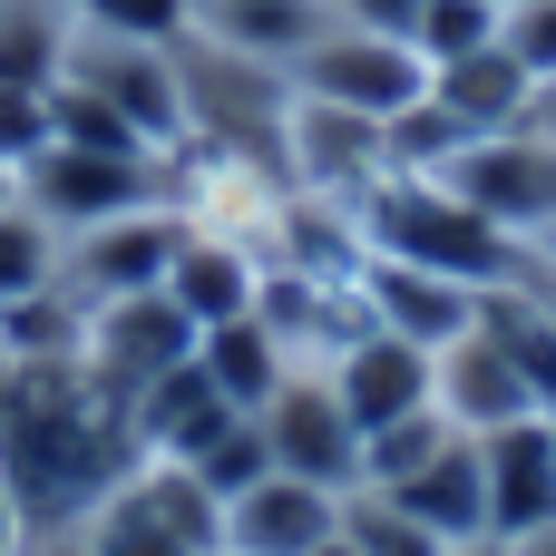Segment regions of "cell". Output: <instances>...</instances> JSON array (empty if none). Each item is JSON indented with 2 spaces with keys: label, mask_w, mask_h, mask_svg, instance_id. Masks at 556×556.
Wrapping results in <instances>:
<instances>
[{
  "label": "cell",
  "mask_w": 556,
  "mask_h": 556,
  "mask_svg": "<svg viewBox=\"0 0 556 556\" xmlns=\"http://www.w3.org/2000/svg\"><path fill=\"white\" fill-rule=\"evenodd\" d=\"M342 215H352L362 254L450 274V283H469V293H508V283L538 274V254H528L508 225H489V215H479L450 176H430V166H391V176H371Z\"/></svg>",
  "instance_id": "obj_1"
},
{
  "label": "cell",
  "mask_w": 556,
  "mask_h": 556,
  "mask_svg": "<svg viewBox=\"0 0 556 556\" xmlns=\"http://www.w3.org/2000/svg\"><path fill=\"white\" fill-rule=\"evenodd\" d=\"M78 88H98L156 156H176L195 137L186 117V39H117V29H68V68Z\"/></svg>",
  "instance_id": "obj_2"
},
{
  "label": "cell",
  "mask_w": 556,
  "mask_h": 556,
  "mask_svg": "<svg viewBox=\"0 0 556 556\" xmlns=\"http://www.w3.org/2000/svg\"><path fill=\"white\" fill-rule=\"evenodd\" d=\"M303 98H323V108H352V117H371V127H401L420 98H430V59L401 39V29H342V20H323V39L283 68Z\"/></svg>",
  "instance_id": "obj_3"
},
{
  "label": "cell",
  "mask_w": 556,
  "mask_h": 556,
  "mask_svg": "<svg viewBox=\"0 0 556 556\" xmlns=\"http://www.w3.org/2000/svg\"><path fill=\"white\" fill-rule=\"evenodd\" d=\"M176 362H195V323H186L166 293L88 303V323H78V381H88L98 401H117V410L137 420V391H147L156 371H176Z\"/></svg>",
  "instance_id": "obj_4"
},
{
  "label": "cell",
  "mask_w": 556,
  "mask_h": 556,
  "mask_svg": "<svg viewBox=\"0 0 556 556\" xmlns=\"http://www.w3.org/2000/svg\"><path fill=\"white\" fill-rule=\"evenodd\" d=\"M186 205L176 195H156V205H127V215H108V225H78L68 235V254H59V283H68V303L88 313V303H127V293H156L166 283V264H176V244H186Z\"/></svg>",
  "instance_id": "obj_5"
},
{
  "label": "cell",
  "mask_w": 556,
  "mask_h": 556,
  "mask_svg": "<svg viewBox=\"0 0 556 556\" xmlns=\"http://www.w3.org/2000/svg\"><path fill=\"white\" fill-rule=\"evenodd\" d=\"M20 195L59 225V235H78V225H108V215H127V205H156V195H176V176H166V156H98V147H39L29 166H20Z\"/></svg>",
  "instance_id": "obj_6"
},
{
  "label": "cell",
  "mask_w": 556,
  "mask_h": 556,
  "mask_svg": "<svg viewBox=\"0 0 556 556\" xmlns=\"http://www.w3.org/2000/svg\"><path fill=\"white\" fill-rule=\"evenodd\" d=\"M430 176H450L489 225H508L518 244H538L556 225V137L538 127H498V137H469L450 166H430Z\"/></svg>",
  "instance_id": "obj_7"
},
{
  "label": "cell",
  "mask_w": 556,
  "mask_h": 556,
  "mask_svg": "<svg viewBox=\"0 0 556 556\" xmlns=\"http://www.w3.org/2000/svg\"><path fill=\"white\" fill-rule=\"evenodd\" d=\"M254 420H264L283 479H313V489H342V498L362 489V430H352L342 391L323 381V362H293V381H283Z\"/></svg>",
  "instance_id": "obj_8"
},
{
  "label": "cell",
  "mask_w": 556,
  "mask_h": 556,
  "mask_svg": "<svg viewBox=\"0 0 556 556\" xmlns=\"http://www.w3.org/2000/svg\"><path fill=\"white\" fill-rule=\"evenodd\" d=\"M323 381L342 391V410H352V430L371 440V430H391V420H410V410H430V381H440V352H420V342H401V332H381V323H362L332 362H323Z\"/></svg>",
  "instance_id": "obj_9"
},
{
  "label": "cell",
  "mask_w": 556,
  "mask_h": 556,
  "mask_svg": "<svg viewBox=\"0 0 556 556\" xmlns=\"http://www.w3.org/2000/svg\"><path fill=\"white\" fill-rule=\"evenodd\" d=\"M352 293H362V313H371L381 332H401V342H420V352H450L459 332H479V303H489V293H469V283H450V274H420V264H391V254H362Z\"/></svg>",
  "instance_id": "obj_10"
},
{
  "label": "cell",
  "mask_w": 556,
  "mask_h": 556,
  "mask_svg": "<svg viewBox=\"0 0 556 556\" xmlns=\"http://www.w3.org/2000/svg\"><path fill=\"white\" fill-rule=\"evenodd\" d=\"M430 401L479 440V430H508V420H538V391H528V371H518V352L489 332V313H479V332H459L450 352H440V381H430Z\"/></svg>",
  "instance_id": "obj_11"
},
{
  "label": "cell",
  "mask_w": 556,
  "mask_h": 556,
  "mask_svg": "<svg viewBox=\"0 0 556 556\" xmlns=\"http://www.w3.org/2000/svg\"><path fill=\"white\" fill-rule=\"evenodd\" d=\"M479 469H489V538H528L556 518V420H508V430H479Z\"/></svg>",
  "instance_id": "obj_12"
},
{
  "label": "cell",
  "mask_w": 556,
  "mask_h": 556,
  "mask_svg": "<svg viewBox=\"0 0 556 556\" xmlns=\"http://www.w3.org/2000/svg\"><path fill=\"white\" fill-rule=\"evenodd\" d=\"M342 528V489H313V479H254L244 498H225V547L235 556H313Z\"/></svg>",
  "instance_id": "obj_13"
},
{
  "label": "cell",
  "mask_w": 556,
  "mask_h": 556,
  "mask_svg": "<svg viewBox=\"0 0 556 556\" xmlns=\"http://www.w3.org/2000/svg\"><path fill=\"white\" fill-rule=\"evenodd\" d=\"M254 283H264V254L244 244V235H225V225H186V244H176V264H166V303L205 332V323H235V313H254Z\"/></svg>",
  "instance_id": "obj_14"
},
{
  "label": "cell",
  "mask_w": 556,
  "mask_h": 556,
  "mask_svg": "<svg viewBox=\"0 0 556 556\" xmlns=\"http://www.w3.org/2000/svg\"><path fill=\"white\" fill-rule=\"evenodd\" d=\"M430 108H440V117H459V137H498V127H528L538 78L508 59V39H489V49H469V59H440V68H430Z\"/></svg>",
  "instance_id": "obj_15"
},
{
  "label": "cell",
  "mask_w": 556,
  "mask_h": 556,
  "mask_svg": "<svg viewBox=\"0 0 556 556\" xmlns=\"http://www.w3.org/2000/svg\"><path fill=\"white\" fill-rule=\"evenodd\" d=\"M323 20H332L323 0H195V39L254 68H293L323 39Z\"/></svg>",
  "instance_id": "obj_16"
},
{
  "label": "cell",
  "mask_w": 556,
  "mask_h": 556,
  "mask_svg": "<svg viewBox=\"0 0 556 556\" xmlns=\"http://www.w3.org/2000/svg\"><path fill=\"white\" fill-rule=\"evenodd\" d=\"M225 420H235V401L205 381V362H176L137 391V459H195Z\"/></svg>",
  "instance_id": "obj_17"
},
{
  "label": "cell",
  "mask_w": 556,
  "mask_h": 556,
  "mask_svg": "<svg viewBox=\"0 0 556 556\" xmlns=\"http://www.w3.org/2000/svg\"><path fill=\"white\" fill-rule=\"evenodd\" d=\"M391 508H410L440 547H469V538H489V469H479V440L459 430L420 479H401V489H381Z\"/></svg>",
  "instance_id": "obj_18"
},
{
  "label": "cell",
  "mask_w": 556,
  "mask_h": 556,
  "mask_svg": "<svg viewBox=\"0 0 556 556\" xmlns=\"http://www.w3.org/2000/svg\"><path fill=\"white\" fill-rule=\"evenodd\" d=\"M195 362H205V381L235 401V410H264L283 381H293V352L254 323V313H235V323H205L195 332Z\"/></svg>",
  "instance_id": "obj_19"
},
{
  "label": "cell",
  "mask_w": 556,
  "mask_h": 556,
  "mask_svg": "<svg viewBox=\"0 0 556 556\" xmlns=\"http://www.w3.org/2000/svg\"><path fill=\"white\" fill-rule=\"evenodd\" d=\"M68 0H0V88H59L68 68Z\"/></svg>",
  "instance_id": "obj_20"
},
{
  "label": "cell",
  "mask_w": 556,
  "mask_h": 556,
  "mask_svg": "<svg viewBox=\"0 0 556 556\" xmlns=\"http://www.w3.org/2000/svg\"><path fill=\"white\" fill-rule=\"evenodd\" d=\"M78 547H88V556H205V547H186V538L147 508V489H137V479H117V489L78 518Z\"/></svg>",
  "instance_id": "obj_21"
},
{
  "label": "cell",
  "mask_w": 556,
  "mask_h": 556,
  "mask_svg": "<svg viewBox=\"0 0 556 556\" xmlns=\"http://www.w3.org/2000/svg\"><path fill=\"white\" fill-rule=\"evenodd\" d=\"M59 254H68V235H59L29 195H10V205H0V303L49 293V283H59Z\"/></svg>",
  "instance_id": "obj_22"
},
{
  "label": "cell",
  "mask_w": 556,
  "mask_h": 556,
  "mask_svg": "<svg viewBox=\"0 0 556 556\" xmlns=\"http://www.w3.org/2000/svg\"><path fill=\"white\" fill-rule=\"evenodd\" d=\"M450 440H459V420H450L440 401L410 410V420H391V430H371V440H362V489H401V479H420Z\"/></svg>",
  "instance_id": "obj_23"
},
{
  "label": "cell",
  "mask_w": 556,
  "mask_h": 556,
  "mask_svg": "<svg viewBox=\"0 0 556 556\" xmlns=\"http://www.w3.org/2000/svg\"><path fill=\"white\" fill-rule=\"evenodd\" d=\"M49 147H98V156H137L147 137H137V127H127V117H117V108H108L98 88L59 78V88H49ZM147 156H156V147H147Z\"/></svg>",
  "instance_id": "obj_24"
},
{
  "label": "cell",
  "mask_w": 556,
  "mask_h": 556,
  "mask_svg": "<svg viewBox=\"0 0 556 556\" xmlns=\"http://www.w3.org/2000/svg\"><path fill=\"white\" fill-rule=\"evenodd\" d=\"M186 469H195L215 498H244L254 479H274V440H264V420H254V410H235V420H225V430H215Z\"/></svg>",
  "instance_id": "obj_25"
},
{
  "label": "cell",
  "mask_w": 556,
  "mask_h": 556,
  "mask_svg": "<svg viewBox=\"0 0 556 556\" xmlns=\"http://www.w3.org/2000/svg\"><path fill=\"white\" fill-rule=\"evenodd\" d=\"M498 20H508V0H420V20H410V49L440 68V59H469V49H489V39H498Z\"/></svg>",
  "instance_id": "obj_26"
},
{
  "label": "cell",
  "mask_w": 556,
  "mask_h": 556,
  "mask_svg": "<svg viewBox=\"0 0 556 556\" xmlns=\"http://www.w3.org/2000/svg\"><path fill=\"white\" fill-rule=\"evenodd\" d=\"M342 538H352L362 556H450L410 508H391L381 489H352V498H342Z\"/></svg>",
  "instance_id": "obj_27"
},
{
  "label": "cell",
  "mask_w": 556,
  "mask_h": 556,
  "mask_svg": "<svg viewBox=\"0 0 556 556\" xmlns=\"http://www.w3.org/2000/svg\"><path fill=\"white\" fill-rule=\"evenodd\" d=\"M78 29H117V39H186L195 0H78Z\"/></svg>",
  "instance_id": "obj_28"
},
{
  "label": "cell",
  "mask_w": 556,
  "mask_h": 556,
  "mask_svg": "<svg viewBox=\"0 0 556 556\" xmlns=\"http://www.w3.org/2000/svg\"><path fill=\"white\" fill-rule=\"evenodd\" d=\"M498 39H508V59H518L528 78H556V0H508Z\"/></svg>",
  "instance_id": "obj_29"
},
{
  "label": "cell",
  "mask_w": 556,
  "mask_h": 556,
  "mask_svg": "<svg viewBox=\"0 0 556 556\" xmlns=\"http://www.w3.org/2000/svg\"><path fill=\"white\" fill-rule=\"evenodd\" d=\"M49 147V88H0V166L20 176Z\"/></svg>",
  "instance_id": "obj_30"
},
{
  "label": "cell",
  "mask_w": 556,
  "mask_h": 556,
  "mask_svg": "<svg viewBox=\"0 0 556 556\" xmlns=\"http://www.w3.org/2000/svg\"><path fill=\"white\" fill-rule=\"evenodd\" d=\"M342 29H401L410 39V20H420V0H323Z\"/></svg>",
  "instance_id": "obj_31"
},
{
  "label": "cell",
  "mask_w": 556,
  "mask_h": 556,
  "mask_svg": "<svg viewBox=\"0 0 556 556\" xmlns=\"http://www.w3.org/2000/svg\"><path fill=\"white\" fill-rule=\"evenodd\" d=\"M518 293H528V313H538V332H547V352H556V274L538 264V274H528Z\"/></svg>",
  "instance_id": "obj_32"
},
{
  "label": "cell",
  "mask_w": 556,
  "mask_h": 556,
  "mask_svg": "<svg viewBox=\"0 0 556 556\" xmlns=\"http://www.w3.org/2000/svg\"><path fill=\"white\" fill-rule=\"evenodd\" d=\"M0 556H29V518L10 508V489H0Z\"/></svg>",
  "instance_id": "obj_33"
},
{
  "label": "cell",
  "mask_w": 556,
  "mask_h": 556,
  "mask_svg": "<svg viewBox=\"0 0 556 556\" xmlns=\"http://www.w3.org/2000/svg\"><path fill=\"white\" fill-rule=\"evenodd\" d=\"M528 127H538V137H556V78H538V108H528Z\"/></svg>",
  "instance_id": "obj_34"
},
{
  "label": "cell",
  "mask_w": 556,
  "mask_h": 556,
  "mask_svg": "<svg viewBox=\"0 0 556 556\" xmlns=\"http://www.w3.org/2000/svg\"><path fill=\"white\" fill-rule=\"evenodd\" d=\"M508 556H556V518H547V528H528V538H508Z\"/></svg>",
  "instance_id": "obj_35"
},
{
  "label": "cell",
  "mask_w": 556,
  "mask_h": 556,
  "mask_svg": "<svg viewBox=\"0 0 556 556\" xmlns=\"http://www.w3.org/2000/svg\"><path fill=\"white\" fill-rule=\"evenodd\" d=\"M528 254H538V264H547V274H556V225H547V235H538V244H528Z\"/></svg>",
  "instance_id": "obj_36"
},
{
  "label": "cell",
  "mask_w": 556,
  "mask_h": 556,
  "mask_svg": "<svg viewBox=\"0 0 556 556\" xmlns=\"http://www.w3.org/2000/svg\"><path fill=\"white\" fill-rule=\"evenodd\" d=\"M450 556H508V547H498V538H469V547H450Z\"/></svg>",
  "instance_id": "obj_37"
},
{
  "label": "cell",
  "mask_w": 556,
  "mask_h": 556,
  "mask_svg": "<svg viewBox=\"0 0 556 556\" xmlns=\"http://www.w3.org/2000/svg\"><path fill=\"white\" fill-rule=\"evenodd\" d=\"M10 195H20V176H10V166H0V205H10Z\"/></svg>",
  "instance_id": "obj_38"
},
{
  "label": "cell",
  "mask_w": 556,
  "mask_h": 556,
  "mask_svg": "<svg viewBox=\"0 0 556 556\" xmlns=\"http://www.w3.org/2000/svg\"><path fill=\"white\" fill-rule=\"evenodd\" d=\"M215 556H235V547H215Z\"/></svg>",
  "instance_id": "obj_39"
},
{
  "label": "cell",
  "mask_w": 556,
  "mask_h": 556,
  "mask_svg": "<svg viewBox=\"0 0 556 556\" xmlns=\"http://www.w3.org/2000/svg\"><path fill=\"white\" fill-rule=\"evenodd\" d=\"M68 10H78V0H68Z\"/></svg>",
  "instance_id": "obj_40"
}]
</instances>
